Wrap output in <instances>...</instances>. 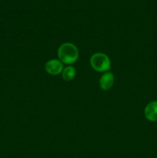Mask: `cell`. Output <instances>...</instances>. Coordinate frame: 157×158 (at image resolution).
Returning <instances> with one entry per match:
<instances>
[{
	"label": "cell",
	"instance_id": "1",
	"mask_svg": "<svg viewBox=\"0 0 157 158\" xmlns=\"http://www.w3.org/2000/svg\"><path fill=\"white\" fill-rule=\"evenodd\" d=\"M78 49L75 45L71 43H64L58 49V60L63 64H73L78 59Z\"/></svg>",
	"mask_w": 157,
	"mask_h": 158
},
{
	"label": "cell",
	"instance_id": "4",
	"mask_svg": "<svg viewBox=\"0 0 157 158\" xmlns=\"http://www.w3.org/2000/svg\"><path fill=\"white\" fill-rule=\"evenodd\" d=\"M115 83V77L111 72H106L101 76L99 80V84L103 90L111 89Z\"/></svg>",
	"mask_w": 157,
	"mask_h": 158
},
{
	"label": "cell",
	"instance_id": "5",
	"mask_svg": "<svg viewBox=\"0 0 157 158\" xmlns=\"http://www.w3.org/2000/svg\"><path fill=\"white\" fill-rule=\"evenodd\" d=\"M144 115L149 121H157V101H152L146 105L144 110Z\"/></svg>",
	"mask_w": 157,
	"mask_h": 158
},
{
	"label": "cell",
	"instance_id": "6",
	"mask_svg": "<svg viewBox=\"0 0 157 158\" xmlns=\"http://www.w3.org/2000/svg\"><path fill=\"white\" fill-rule=\"evenodd\" d=\"M76 75V71L75 69L72 66H68L63 69L62 72V79L65 81H72Z\"/></svg>",
	"mask_w": 157,
	"mask_h": 158
},
{
	"label": "cell",
	"instance_id": "2",
	"mask_svg": "<svg viewBox=\"0 0 157 158\" xmlns=\"http://www.w3.org/2000/svg\"><path fill=\"white\" fill-rule=\"evenodd\" d=\"M90 65L96 72L106 73L111 67V60L106 54L95 52L90 57Z\"/></svg>",
	"mask_w": 157,
	"mask_h": 158
},
{
	"label": "cell",
	"instance_id": "3",
	"mask_svg": "<svg viewBox=\"0 0 157 158\" xmlns=\"http://www.w3.org/2000/svg\"><path fill=\"white\" fill-rule=\"evenodd\" d=\"M63 69H64L63 63L59 60L52 59V60L46 62V63L45 64V69L49 75H59L60 73H62Z\"/></svg>",
	"mask_w": 157,
	"mask_h": 158
}]
</instances>
